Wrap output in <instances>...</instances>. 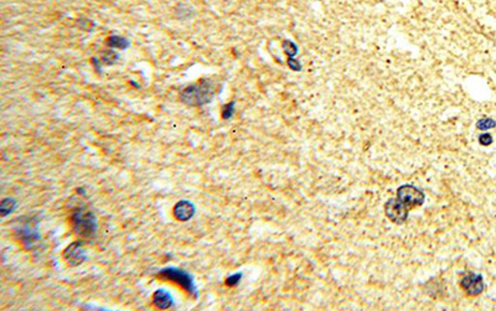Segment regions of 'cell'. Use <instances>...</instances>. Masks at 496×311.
Here are the masks:
<instances>
[{"label":"cell","instance_id":"7","mask_svg":"<svg viewBox=\"0 0 496 311\" xmlns=\"http://www.w3.org/2000/svg\"><path fill=\"white\" fill-rule=\"evenodd\" d=\"M63 259L70 267H79L87 261V252L81 242H73L66 247L62 253Z\"/></svg>","mask_w":496,"mask_h":311},{"label":"cell","instance_id":"17","mask_svg":"<svg viewBox=\"0 0 496 311\" xmlns=\"http://www.w3.org/2000/svg\"><path fill=\"white\" fill-rule=\"evenodd\" d=\"M242 278H243V274L241 273V272H238V273H235V274H231L230 277L226 278L225 284L230 288H235V287H237L238 284H240L241 280H242Z\"/></svg>","mask_w":496,"mask_h":311},{"label":"cell","instance_id":"6","mask_svg":"<svg viewBox=\"0 0 496 311\" xmlns=\"http://www.w3.org/2000/svg\"><path fill=\"white\" fill-rule=\"evenodd\" d=\"M408 212H410V210L397 197L389 200L385 204V213L393 223H397V225H402V223L406 222L408 217Z\"/></svg>","mask_w":496,"mask_h":311},{"label":"cell","instance_id":"9","mask_svg":"<svg viewBox=\"0 0 496 311\" xmlns=\"http://www.w3.org/2000/svg\"><path fill=\"white\" fill-rule=\"evenodd\" d=\"M173 215L180 222H187L196 215V206L190 200H180L173 208Z\"/></svg>","mask_w":496,"mask_h":311},{"label":"cell","instance_id":"18","mask_svg":"<svg viewBox=\"0 0 496 311\" xmlns=\"http://www.w3.org/2000/svg\"><path fill=\"white\" fill-rule=\"evenodd\" d=\"M288 66L295 72L302 71V65H300L299 61L294 60V57H288Z\"/></svg>","mask_w":496,"mask_h":311},{"label":"cell","instance_id":"12","mask_svg":"<svg viewBox=\"0 0 496 311\" xmlns=\"http://www.w3.org/2000/svg\"><path fill=\"white\" fill-rule=\"evenodd\" d=\"M107 45L112 48H119V50H127L129 47V41L124 36L112 35L107 38Z\"/></svg>","mask_w":496,"mask_h":311},{"label":"cell","instance_id":"10","mask_svg":"<svg viewBox=\"0 0 496 311\" xmlns=\"http://www.w3.org/2000/svg\"><path fill=\"white\" fill-rule=\"evenodd\" d=\"M154 307L160 310H168L175 305L171 293L166 289H156L153 294Z\"/></svg>","mask_w":496,"mask_h":311},{"label":"cell","instance_id":"16","mask_svg":"<svg viewBox=\"0 0 496 311\" xmlns=\"http://www.w3.org/2000/svg\"><path fill=\"white\" fill-rule=\"evenodd\" d=\"M283 50L288 55V57H294V56L298 55V46L293 41L285 40L283 42Z\"/></svg>","mask_w":496,"mask_h":311},{"label":"cell","instance_id":"13","mask_svg":"<svg viewBox=\"0 0 496 311\" xmlns=\"http://www.w3.org/2000/svg\"><path fill=\"white\" fill-rule=\"evenodd\" d=\"M119 60V55L113 50H106L101 53V61L103 65H114Z\"/></svg>","mask_w":496,"mask_h":311},{"label":"cell","instance_id":"15","mask_svg":"<svg viewBox=\"0 0 496 311\" xmlns=\"http://www.w3.org/2000/svg\"><path fill=\"white\" fill-rule=\"evenodd\" d=\"M496 127V122L494 119H490V118H483V119L478 120L477 123V128L479 130H489L493 129V128Z\"/></svg>","mask_w":496,"mask_h":311},{"label":"cell","instance_id":"11","mask_svg":"<svg viewBox=\"0 0 496 311\" xmlns=\"http://www.w3.org/2000/svg\"><path fill=\"white\" fill-rule=\"evenodd\" d=\"M17 205H19V202L15 199H12V197H5V199H2L1 202H0V216L2 218H5L9 215H11L16 210Z\"/></svg>","mask_w":496,"mask_h":311},{"label":"cell","instance_id":"8","mask_svg":"<svg viewBox=\"0 0 496 311\" xmlns=\"http://www.w3.org/2000/svg\"><path fill=\"white\" fill-rule=\"evenodd\" d=\"M462 289L470 297H477L484 292V280L479 274L470 273L462 278L461 280Z\"/></svg>","mask_w":496,"mask_h":311},{"label":"cell","instance_id":"1","mask_svg":"<svg viewBox=\"0 0 496 311\" xmlns=\"http://www.w3.org/2000/svg\"><path fill=\"white\" fill-rule=\"evenodd\" d=\"M217 93V86L211 79H200L197 83L185 87L180 93V99L190 107H202L210 103Z\"/></svg>","mask_w":496,"mask_h":311},{"label":"cell","instance_id":"19","mask_svg":"<svg viewBox=\"0 0 496 311\" xmlns=\"http://www.w3.org/2000/svg\"><path fill=\"white\" fill-rule=\"evenodd\" d=\"M479 143L484 146L490 145V144H493V137L489 133H484V134H482L479 137Z\"/></svg>","mask_w":496,"mask_h":311},{"label":"cell","instance_id":"2","mask_svg":"<svg viewBox=\"0 0 496 311\" xmlns=\"http://www.w3.org/2000/svg\"><path fill=\"white\" fill-rule=\"evenodd\" d=\"M71 227L73 232L83 240H92L96 237L98 231V221L92 211L84 207H78L72 211L70 217Z\"/></svg>","mask_w":496,"mask_h":311},{"label":"cell","instance_id":"4","mask_svg":"<svg viewBox=\"0 0 496 311\" xmlns=\"http://www.w3.org/2000/svg\"><path fill=\"white\" fill-rule=\"evenodd\" d=\"M156 277L180 285L192 298L199 297V289H197L194 276L187 271H185V269L176 268V267H166V268L160 269L156 273Z\"/></svg>","mask_w":496,"mask_h":311},{"label":"cell","instance_id":"14","mask_svg":"<svg viewBox=\"0 0 496 311\" xmlns=\"http://www.w3.org/2000/svg\"><path fill=\"white\" fill-rule=\"evenodd\" d=\"M235 110H236V102L231 101L228 103H226L222 107V110H221V117H222L223 120H228L235 115Z\"/></svg>","mask_w":496,"mask_h":311},{"label":"cell","instance_id":"5","mask_svg":"<svg viewBox=\"0 0 496 311\" xmlns=\"http://www.w3.org/2000/svg\"><path fill=\"white\" fill-rule=\"evenodd\" d=\"M397 199L405 205L408 210L417 206H422L425 204L426 195L422 190L413 185H402L397 190Z\"/></svg>","mask_w":496,"mask_h":311},{"label":"cell","instance_id":"20","mask_svg":"<svg viewBox=\"0 0 496 311\" xmlns=\"http://www.w3.org/2000/svg\"><path fill=\"white\" fill-rule=\"evenodd\" d=\"M101 60H98L97 57H93L92 58V63H93V66H94V68H96V71L98 72V73H101V62H99Z\"/></svg>","mask_w":496,"mask_h":311},{"label":"cell","instance_id":"21","mask_svg":"<svg viewBox=\"0 0 496 311\" xmlns=\"http://www.w3.org/2000/svg\"><path fill=\"white\" fill-rule=\"evenodd\" d=\"M77 194L81 195V196H86L87 191L83 189V187H78V189H77Z\"/></svg>","mask_w":496,"mask_h":311},{"label":"cell","instance_id":"3","mask_svg":"<svg viewBox=\"0 0 496 311\" xmlns=\"http://www.w3.org/2000/svg\"><path fill=\"white\" fill-rule=\"evenodd\" d=\"M38 225H40V220L35 216L17 218L16 226H15V236L27 251L34 248L41 241Z\"/></svg>","mask_w":496,"mask_h":311}]
</instances>
